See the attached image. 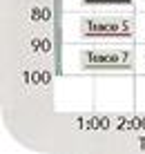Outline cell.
I'll use <instances>...</instances> for the list:
<instances>
[{
	"mask_svg": "<svg viewBox=\"0 0 145 154\" xmlns=\"http://www.w3.org/2000/svg\"><path fill=\"white\" fill-rule=\"evenodd\" d=\"M87 5H123V2H130V0H83Z\"/></svg>",
	"mask_w": 145,
	"mask_h": 154,
	"instance_id": "obj_3",
	"label": "cell"
},
{
	"mask_svg": "<svg viewBox=\"0 0 145 154\" xmlns=\"http://www.w3.org/2000/svg\"><path fill=\"white\" fill-rule=\"evenodd\" d=\"M134 31V23L123 16H92L80 25V34L89 38H121Z\"/></svg>",
	"mask_w": 145,
	"mask_h": 154,
	"instance_id": "obj_1",
	"label": "cell"
},
{
	"mask_svg": "<svg viewBox=\"0 0 145 154\" xmlns=\"http://www.w3.org/2000/svg\"><path fill=\"white\" fill-rule=\"evenodd\" d=\"M87 69H127L132 65V51L125 49H87L80 54Z\"/></svg>",
	"mask_w": 145,
	"mask_h": 154,
	"instance_id": "obj_2",
	"label": "cell"
}]
</instances>
